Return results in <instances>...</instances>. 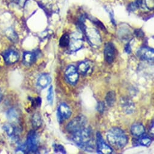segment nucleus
Here are the masks:
<instances>
[{
  "label": "nucleus",
  "mask_w": 154,
  "mask_h": 154,
  "mask_svg": "<svg viewBox=\"0 0 154 154\" xmlns=\"http://www.w3.org/2000/svg\"><path fill=\"white\" fill-rule=\"evenodd\" d=\"M79 74L82 75H87L90 74L93 70V63L89 60L82 61L80 62L77 68Z\"/></svg>",
  "instance_id": "f8f14e48"
},
{
  "label": "nucleus",
  "mask_w": 154,
  "mask_h": 154,
  "mask_svg": "<svg viewBox=\"0 0 154 154\" xmlns=\"http://www.w3.org/2000/svg\"><path fill=\"white\" fill-rule=\"evenodd\" d=\"M149 132H150V133H152V135H153V122H152V126H151V128H150Z\"/></svg>",
  "instance_id": "7c9ffc66"
},
{
  "label": "nucleus",
  "mask_w": 154,
  "mask_h": 154,
  "mask_svg": "<svg viewBox=\"0 0 154 154\" xmlns=\"http://www.w3.org/2000/svg\"><path fill=\"white\" fill-rule=\"evenodd\" d=\"M91 21H92V22L96 25V26H99V27H100L102 29H104V30H105V27H104V26H103V24L100 21H99L98 20H97V19H95V20H91Z\"/></svg>",
  "instance_id": "cd10ccee"
},
{
  "label": "nucleus",
  "mask_w": 154,
  "mask_h": 154,
  "mask_svg": "<svg viewBox=\"0 0 154 154\" xmlns=\"http://www.w3.org/2000/svg\"><path fill=\"white\" fill-rule=\"evenodd\" d=\"M117 50L115 45L112 42H109L106 43L104 48V56L106 62L111 64L116 59Z\"/></svg>",
  "instance_id": "0eeeda50"
},
{
  "label": "nucleus",
  "mask_w": 154,
  "mask_h": 154,
  "mask_svg": "<svg viewBox=\"0 0 154 154\" xmlns=\"http://www.w3.org/2000/svg\"><path fill=\"white\" fill-rule=\"evenodd\" d=\"M97 152L98 153L111 154L113 153V149L104 141L100 132H97Z\"/></svg>",
  "instance_id": "6e6552de"
},
{
  "label": "nucleus",
  "mask_w": 154,
  "mask_h": 154,
  "mask_svg": "<svg viewBox=\"0 0 154 154\" xmlns=\"http://www.w3.org/2000/svg\"><path fill=\"white\" fill-rule=\"evenodd\" d=\"M70 36L68 33H65L62 36L59 41V45L62 48H65L68 47L69 44Z\"/></svg>",
  "instance_id": "5701e85b"
},
{
  "label": "nucleus",
  "mask_w": 154,
  "mask_h": 154,
  "mask_svg": "<svg viewBox=\"0 0 154 154\" xmlns=\"http://www.w3.org/2000/svg\"><path fill=\"white\" fill-rule=\"evenodd\" d=\"M6 34H7V36L9 37V38L14 42H15L18 39L17 35H16L15 32L13 30H8Z\"/></svg>",
  "instance_id": "a878e982"
},
{
  "label": "nucleus",
  "mask_w": 154,
  "mask_h": 154,
  "mask_svg": "<svg viewBox=\"0 0 154 154\" xmlns=\"http://www.w3.org/2000/svg\"><path fill=\"white\" fill-rule=\"evenodd\" d=\"M7 117L8 120L11 122V123L17 125L19 123L20 116L16 109L14 108L10 109L7 112Z\"/></svg>",
  "instance_id": "a211bd4d"
},
{
  "label": "nucleus",
  "mask_w": 154,
  "mask_h": 154,
  "mask_svg": "<svg viewBox=\"0 0 154 154\" xmlns=\"http://www.w3.org/2000/svg\"><path fill=\"white\" fill-rule=\"evenodd\" d=\"M152 143V139L147 135H142L135 141L136 146H142L149 147Z\"/></svg>",
  "instance_id": "aec40b11"
},
{
  "label": "nucleus",
  "mask_w": 154,
  "mask_h": 154,
  "mask_svg": "<svg viewBox=\"0 0 154 154\" xmlns=\"http://www.w3.org/2000/svg\"><path fill=\"white\" fill-rule=\"evenodd\" d=\"M120 104L123 110L126 114H132L135 111V105L133 102L128 97H123L120 99Z\"/></svg>",
  "instance_id": "4468645a"
},
{
  "label": "nucleus",
  "mask_w": 154,
  "mask_h": 154,
  "mask_svg": "<svg viewBox=\"0 0 154 154\" xmlns=\"http://www.w3.org/2000/svg\"><path fill=\"white\" fill-rule=\"evenodd\" d=\"M125 51L128 53V54H130L132 52V49H131V47L129 43H128L126 45H125Z\"/></svg>",
  "instance_id": "c756f323"
},
{
  "label": "nucleus",
  "mask_w": 154,
  "mask_h": 154,
  "mask_svg": "<svg viewBox=\"0 0 154 154\" xmlns=\"http://www.w3.org/2000/svg\"><path fill=\"white\" fill-rule=\"evenodd\" d=\"M87 125V119L84 116H79L72 120L66 126L67 132L71 134L81 130Z\"/></svg>",
  "instance_id": "7ed1b4c3"
},
{
  "label": "nucleus",
  "mask_w": 154,
  "mask_h": 154,
  "mask_svg": "<svg viewBox=\"0 0 154 154\" xmlns=\"http://www.w3.org/2000/svg\"><path fill=\"white\" fill-rule=\"evenodd\" d=\"M18 53L14 50H8L4 54V58L8 64H14L19 60Z\"/></svg>",
  "instance_id": "2eb2a0df"
},
{
  "label": "nucleus",
  "mask_w": 154,
  "mask_h": 154,
  "mask_svg": "<svg viewBox=\"0 0 154 154\" xmlns=\"http://www.w3.org/2000/svg\"><path fill=\"white\" fill-rule=\"evenodd\" d=\"M131 132L134 136L136 137H139L141 135L144 134L145 133L144 126L143 125V124L140 123H135L131 126Z\"/></svg>",
  "instance_id": "f3484780"
},
{
  "label": "nucleus",
  "mask_w": 154,
  "mask_h": 154,
  "mask_svg": "<svg viewBox=\"0 0 154 154\" xmlns=\"http://www.w3.org/2000/svg\"><path fill=\"white\" fill-rule=\"evenodd\" d=\"M2 99V94L1 91H0V102H1Z\"/></svg>",
  "instance_id": "2f4dec72"
},
{
  "label": "nucleus",
  "mask_w": 154,
  "mask_h": 154,
  "mask_svg": "<svg viewBox=\"0 0 154 154\" xmlns=\"http://www.w3.org/2000/svg\"><path fill=\"white\" fill-rule=\"evenodd\" d=\"M137 55L141 60L151 61L153 60L154 58V51L153 48L143 47L137 51Z\"/></svg>",
  "instance_id": "9b49d317"
},
{
  "label": "nucleus",
  "mask_w": 154,
  "mask_h": 154,
  "mask_svg": "<svg viewBox=\"0 0 154 154\" xmlns=\"http://www.w3.org/2000/svg\"><path fill=\"white\" fill-rule=\"evenodd\" d=\"M51 82V76L48 74H43L39 78L37 82V84L39 88L44 89L47 87L50 84Z\"/></svg>",
  "instance_id": "dca6fc26"
},
{
  "label": "nucleus",
  "mask_w": 154,
  "mask_h": 154,
  "mask_svg": "<svg viewBox=\"0 0 154 154\" xmlns=\"http://www.w3.org/2000/svg\"><path fill=\"white\" fill-rule=\"evenodd\" d=\"M135 34L138 38H142L144 36V33L141 29L135 30Z\"/></svg>",
  "instance_id": "c85d7f7f"
},
{
  "label": "nucleus",
  "mask_w": 154,
  "mask_h": 154,
  "mask_svg": "<svg viewBox=\"0 0 154 154\" xmlns=\"http://www.w3.org/2000/svg\"><path fill=\"white\" fill-rule=\"evenodd\" d=\"M71 116V111L68 105L65 103H61L57 109L58 121L61 123L68 119Z\"/></svg>",
  "instance_id": "9d476101"
},
{
  "label": "nucleus",
  "mask_w": 154,
  "mask_h": 154,
  "mask_svg": "<svg viewBox=\"0 0 154 154\" xmlns=\"http://www.w3.org/2000/svg\"><path fill=\"white\" fill-rule=\"evenodd\" d=\"M97 109L98 110V111L100 113H103L104 110H105V105L104 103L103 102H100L98 103L97 105Z\"/></svg>",
  "instance_id": "bb28decb"
},
{
  "label": "nucleus",
  "mask_w": 154,
  "mask_h": 154,
  "mask_svg": "<svg viewBox=\"0 0 154 154\" xmlns=\"http://www.w3.org/2000/svg\"><path fill=\"white\" fill-rule=\"evenodd\" d=\"M53 99H54V91H53V87L51 86L48 91V94H47V100L48 102L52 104L53 102Z\"/></svg>",
  "instance_id": "393cba45"
},
{
  "label": "nucleus",
  "mask_w": 154,
  "mask_h": 154,
  "mask_svg": "<svg viewBox=\"0 0 154 154\" xmlns=\"http://www.w3.org/2000/svg\"><path fill=\"white\" fill-rule=\"evenodd\" d=\"M105 100H106L107 105L109 107L113 106L116 102V94L115 92L113 91H109L106 94Z\"/></svg>",
  "instance_id": "412c9836"
},
{
  "label": "nucleus",
  "mask_w": 154,
  "mask_h": 154,
  "mask_svg": "<svg viewBox=\"0 0 154 154\" xmlns=\"http://www.w3.org/2000/svg\"><path fill=\"white\" fill-rule=\"evenodd\" d=\"M4 129L6 133L12 139L17 140L19 138L20 129L16 125L14 124H7L4 126Z\"/></svg>",
  "instance_id": "ddd939ff"
},
{
  "label": "nucleus",
  "mask_w": 154,
  "mask_h": 154,
  "mask_svg": "<svg viewBox=\"0 0 154 154\" xmlns=\"http://www.w3.org/2000/svg\"><path fill=\"white\" fill-rule=\"evenodd\" d=\"M26 145L29 153L37 152L39 147V138L35 131H32L29 133Z\"/></svg>",
  "instance_id": "20e7f679"
},
{
  "label": "nucleus",
  "mask_w": 154,
  "mask_h": 154,
  "mask_svg": "<svg viewBox=\"0 0 154 154\" xmlns=\"http://www.w3.org/2000/svg\"><path fill=\"white\" fill-rule=\"evenodd\" d=\"M32 123L33 127L35 129H37L41 126L42 120L41 119V116L39 113H36L33 116Z\"/></svg>",
  "instance_id": "4be33fe9"
},
{
  "label": "nucleus",
  "mask_w": 154,
  "mask_h": 154,
  "mask_svg": "<svg viewBox=\"0 0 154 154\" xmlns=\"http://www.w3.org/2000/svg\"><path fill=\"white\" fill-rule=\"evenodd\" d=\"M65 76L67 82L71 85H75L79 81V74L76 67L74 65H69L67 67L65 72Z\"/></svg>",
  "instance_id": "39448f33"
},
{
  "label": "nucleus",
  "mask_w": 154,
  "mask_h": 154,
  "mask_svg": "<svg viewBox=\"0 0 154 154\" xmlns=\"http://www.w3.org/2000/svg\"><path fill=\"white\" fill-rule=\"evenodd\" d=\"M36 58L35 53L30 51L25 52L23 55V63L26 65L30 66L35 62Z\"/></svg>",
  "instance_id": "6ab92c4d"
},
{
  "label": "nucleus",
  "mask_w": 154,
  "mask_h": 154,
  "mask_svg": "<svg viewBox=\"0 0 154 154\" xmlns=\"http://www.w3.org/2000/svg\"><path fill=\"white\" fill-rule=\"evenodd\" d=\"M72 141L85 151L93 152L95 149L94 139L92 129L85 126L71 134Z\"/></svg>",
  "instance_id": "f257e3e1"
},
{
  "label": "nucleus",
  "mask_w": 154,
  "mask_h": 154,
  "mask_svg": "<svg viewBox=\"0 0 154 154\" xmlns=\"http://www.w3.org/2000/svg\"><path fill=\"white\" fill-rule=\"evenodd\" d=\"M68 47L72 52L77 51L83 47V38L80 33H74L72 35Z\"/></svg>",
  "instance_id": "1a4fd4ad"
},
{
  "label": "nucleus",
  "mask_w": 154,
  "mask_h": 154,
  "mask_svg": "<svg viewBox=\"0 0 154 154\" xmlns=\"http://www.w3.org/2000/svg\"><path fill=\"white\" fill-rule=\"evenodd\" d=\"M84 33L87 35V39L90 44L94 47H99L100 45L102 40L99 33L97 30L94 29H89L86 28Z\"/></svg>",
  "instance_id": "423d86ee"
},
{
  "label": "nucleus",
  "mask_w": 154,
  "mask_h": 154,
  "mask_svg": "<svg viewBox=\"0 0 154 154\" xmlns=\"http://www.w3.org/2000/svg\"><path fill=\"white\" fill-rule=\"evenodd\" d=\"M54 150L56 153H66V150L63 146L59 144H53Z\"/></svg>",
  "instance_id": "b1692460"
},
{
  "label": "nucleus",
  "mask_w": 154,
  "mask_h": 154,
  "mask_svg": "<svg viewBox=\"0 0 154 154\" xmlns=\"http://www.w3.org/2000/svg\"><path fill=\"white\" fill-rule=\"evenodd\" d=\"M106 138L111 146L117 149H123L128 142V137L125 132L117 127L112 128L108 131Z\"/></svg>",
  "instance_id": "f03ea898"
}]
</instances>
